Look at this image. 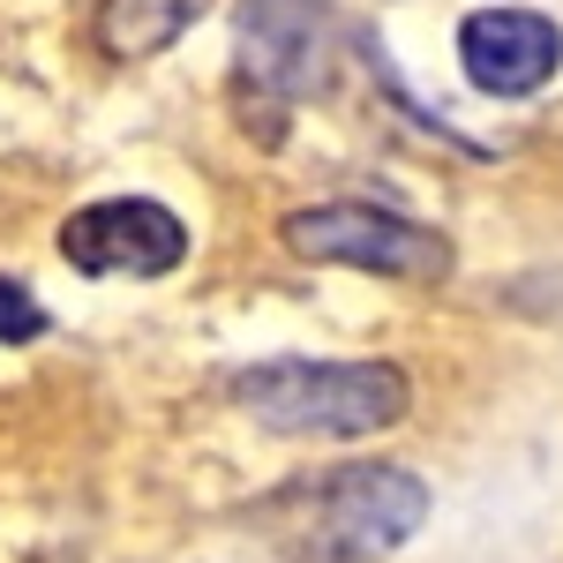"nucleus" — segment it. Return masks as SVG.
<instances>
[{"label":"nucleus","instance_id":"f257e3e1","mask_svg":"<svg viewBox=\"0 0 563 563\" xmlns=\"http://www.w3.org/2000/svg\"><path fill=\"white\" fill-rule=\"evenodd\" d=\"M233 398L278 435H376L406 421V368L390 361H263Z\"/></svg>","mask_w":563,"mask_h":563},{"label":"nucleus","instance_id":"f03ea898","mask_svg":"<svg viewBox=\"0 0 563 563\" xmlns=\"http://www.w3.org/2000/svg\"><path fill=\"white\" fill-rule=\"evenodd\" d=\"M294 556L308 563H361V556H390L406 549L421 519H429V488L406 466H339L316 488L294 496Z\"/></svg>","mask_w":563,"mask_h":563},{"label":"nucleus","instance_id":"7ed1b4c3","mask_svg":"<svg viewBox=\"0 0 563 563\" xmlns=\"http://www.w3.org/2000/svg\"><path fill=\"white\" fill-rule=\"evenodd\" d=\"M233 45H241V84L278 106L316 98L331 84L339 53H346V15L331 0H241L233 8Z\"/></svg>","mask_w":563,"mask_h":563},{"label":"nucleus","instance_id":"20e7f679","mask_svg":"<svg viewBox=\"0 0 563 563\" xmlns=\"http://www.w3.org/2000/svg\"><path fill=\"white\" fill-rule=\"evenodd\" d=\"M286 249L308 263H346V271H376V278H413L435 286L451 271V241L435 225H413L376 203H316V211L286 218Z\"/></svg>","mask_w":563,"mask_h":563},{"label":"nucleus","instance_id":"39448f33","mask_svg":"<svg viewBox=\"0 0 563 563\" xmlns=\"http://www.w3.org/2000/svg\"><path fill=\"white\" fill-rule=\"evenodd\" d=\"M60 256L90 278H166L188 256V225L151 196H106L60 225Z\"/></svg>","mask_w":563,"mask_h":563},{"label":"nucleus","instance_id":"423d86ee","mask_svg":"<svg viewBox=\"0 0 563 563\" xmlns=\"http://www.w3.org/2000/svg\"><path fill=\"white\" fill-rule=\"evenodd\" d=\"M459 60H466V76L481 90L526 98V90H541L556 76L563 31L549 15H533V8H481V15L459 23Z\"/></svg>","mask_w":563,"mask_h":563},{"label":"nucleus","instance_id":"0eeeda50","mask_svg":"<svg viewBox=\"0 0 563 563\" xmlns=\"http://www.w3.org/2000/svg\"><path fill=\"white\" fill-rule=\"evenodd\" d=\"M188 15H196V0H113L106 8V45L113 53H151V45L180 38Z\"/></svg>","mask_w":563,"mask_h":563},{"label":"nucleus","instance_id":"6e6552de","mask_svg":"<svg viewBox=\"0 0 563 563\" xmlns=\"http://www.w3.org/2000/svg\"><path fill=\"white\" fill-rule=\"evenodd\" d=\"M45 331V308L15 286V278H0V346H23V339H38Z\"/></svg>","mask_w":563,"mask_h":563}]
</instances>
